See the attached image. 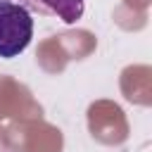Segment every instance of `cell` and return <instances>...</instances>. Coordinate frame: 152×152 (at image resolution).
<instances>
[{"mask_svg":"<svg viewBox=\"0 0 152 152\" xmlns=\"http://www.w3.org/2000/svg\"><path fill=\"white\" fill-rule=\"evenodd\" d=\"M33 38L31 12L14 0H0V57L12 59L21 55Z\"/></svg>","mask_w":152,"mask_h":152,"instance_id":"1","label":"cell"}]
</instances>
